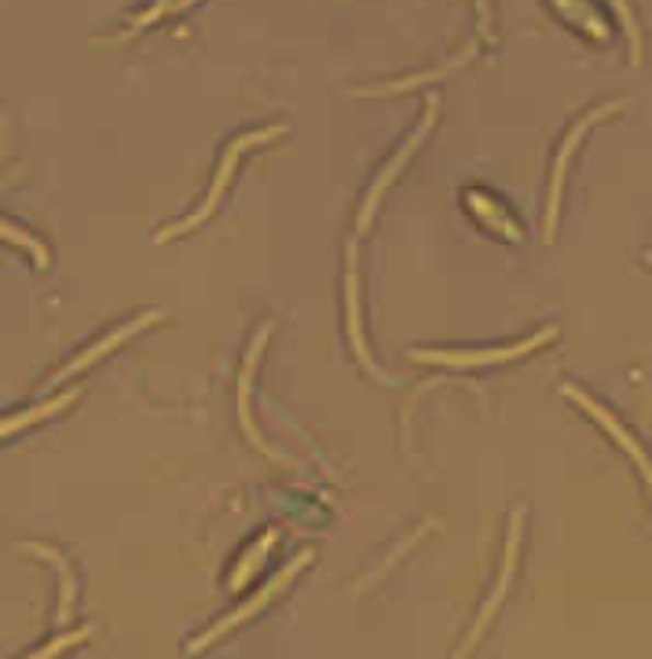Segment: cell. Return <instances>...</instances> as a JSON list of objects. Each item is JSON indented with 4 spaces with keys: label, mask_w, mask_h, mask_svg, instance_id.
<instances>
[{
    "label": "cell",
    "mask_w": 652,
    "mask_h": 659,
    "mask_svg": "<svg viewBox=\"0 0 652 659\" xmlns=\"http://www.w3.org/2000/svg\"><path fill=\"white\" fill-rule=\"evenodd\" d=\"M284 132L281 125H271V128H264V132H249L242 134V137H236L229 147H226V154H222V160H219V170H216V180H213V186H209V193H206V200L183 219V223H173V226H167L163 232H157V242H167V239H173V236H183V232H190V229H196L199 223H206L213 213H216V206H219V200H222V193H226V186H229V177H232V170H236V163H239V157H242V150H249V147H255V144H264V140H271V137H277V134Z\"/></svg>",
    "instance_id": "6da1fadb"
},
{
    "label": "cell",
    "mask_w": 652,
    "mask_h": 659,
    "mask_svg": "<svg viewBox=\"0 0 652 659\" xmlns=\"http://www.w3.org/2000/svg\"><path fill=\"white\" fill-rule=\"evenodd\" d=\"M624 109V102H607L600 109H591L584 118H577V125L568 132L564 144L558 147V157H554V173H551V186H548V206H545V242L554 239V229H558V209H561V186H564V177H568V167H571V157L574 150L581 147L584 134L591 132L597 122H607L610 115H617Z\"/></svg>",
    "instance_id": "7a4b0ae2"
},
{
    "label": "cell",
    "mask_w": 652,
    "mask_h": 659,
    "mask_svg": "<svg viewBox=\"0 0 652 659\" xmlns=\"http://www.w3.org/2000/svg\"><path fill=\"white\" fill-rule=\"evenodd\" d=\"M310 558H313V552H300V555H297V558H294V561L287 565V568H281V571H277V575H274V578H271V581H267L264 588H261L255 598H249V601H245V604H242L239 611H232V614H229V617H222V621H219V624H216L213 630H206V634H203L199 640H193V647H190V650H193V654H199L203 647L216 644V640H219L222 634H229L232 627L245 624V621H249L252 614H259L261 607H267V604L274 601V594H277L281 588H287V584H290V581H294V578L300 575V568H304V565H307Z\"/></svg>",
    "instance_id": "3957f363"
},
{
    "label": "cell",
    "mask_w": 652,
    "mask_h": 659,
    "mask_svg": "<svg viewBox=\"0 0 652 659\" xmlns=\"http://www.w3.org/2000/svg\"><path fill=\"white\" fill-rule=\"evenodd\" d=\"M434 112H437V102H427V112H424V118H421V125L411 132V137L398 147V154L389 160V167L376 177V183H373V190H369V196L363 200V206H359V219H356V229L359 232H366L369 226H373V216H376V209H379V203H382V196L389 193L391 180L401 173V167H404V160L421 147V140L427 137L431 132V125H434Z\"/></svg>",
    "instance_id": "277c9868"
},
{
    "label": "cell",
    "mask_w": 652,
    "mask_h": 659,
    "mask_svg": "<svg viewBox=\"0 0 652 659\" xmlns=\"http://www.w3.org/2000/svg\"><path fill=\"white\" fill-rule=\"evenodd\" d=\"M554 327L548 330H538L535 337H528L525 343H516V346H503V350H470V353H427V350H417L411 353V360L417 363H437V366H454V370H467V366H490V363H506V360H516V356H525L531 353L535 346L554 340Z\"/></svg>",
    "instance_id": "5b68a950"
},
{
    "label": "cell",
    "mask_w": 652,
    "mask_h": 659,
    "mask_svg": "<svg viewBox=\"0 0 652 659\" xmlns=\"http://www.w3.org/2000/svg\"><path fill=\"white\" fill-rule=\"evenodd\" d=\"M519 535H522V513H516V516H513V529H510V542H506V558H503V571H500V581H496V588H493L490 601L483 604V611H480V617H477V624H473L470 637L464 640V647L457 650V657H454V659H467V654H470V650L477 647V640L483 637L487 624L493 621V614L500 611V604H503V598H506V591H510V581H513V568H516V552H519Z\"/></svg>",
    "instance_id": "8992f818"
},
{
    "label": "cell",
    "mask_w": 652,
    "mask_h": 659,
    "mask_svg": "<svg viewBox=\"0 0 652 659\" xmlns=\"http://www.w3.org/2000/svg\"><path fill=\"white\" fill-rule=\"evenodd\" d=\"M564 396L574 398V401H577L584 411H591V414L600 421V428H604V431H607V434H610V438H614V441H617V444H620V447H624V451H627V454L637 461V467L643 470V477H647V484H650V490H652V464H650V457H647V451L640 447V441H637L630 431H624V428H620V421H617V418H614V414H610L604 405H597V401L587 396V393H581V389H574V386H564Z\"/></svg>",
    "instance_id": "52a82bcc"
},
{
    "label": "cell",
    "mask_w": 652,
    "mask_h": 659,
    "mask_svg": "<svg viewBox=\"0 0 652 659\" xmlns=\"http://www.w3.org/2000/svg\"><path fill=\"white\" fill-rule=\"evenodd\" d=\"M160 317H163L160 310H147L144 317H137V320H130V323H125V327L112 330V333H108V337H102V340H99L95 346H89V350H85L82 356H76L72 363H66V366H62V370H59V373L53 376V383H62V379H69V376H76V373H82V370H89V366H92L95 360H102V356H105V353H112V350H115L118 343H125L128 337L140 333L144 327H150V323H153V320H160Z\"/></svg>",
    "instance_id": "ba28073f"
},
{
    "label": "cell",
    "mask_w": 652,
    "mask_h": 659,
    "mask_svg": "<svg viewBox=\"0 0 652 659\" xmlns=\"http://www.w3.org/2000/svg\"><path fill=\"white\" fill-rule=\"evenodd\" d=\"M267 333H271V327H261L259 337L252 340V350H249V356H245V363H242V376H239V414H242V431L259 444L261 451H267V454H274L264 441L259 438V431H255V424H252V411H249V393H252V379H255V366H259V356L264 353V343H267Z\"/></svg>",
    "instance_id": "9c48e42d"
},
{
    "label": "cell",
    "mask_w": 652,
    "mask_h": 659,
    "mask_svg": "<svg viewBox=\"0 0 652 659\" xmlns=\"http://www.w3.org/2000/svg\"><path fill=\"white\" fill-rule=\"evenodd\" d=\"M346 264H350V271H346V310H350V337H353V350H356L359 363H363V366H366L373 376L386 379V376L379 373V366L369 360L366 340H363V333H359V281H356V249H350Z\"/></svg>",
    "instance_id": "30bf717a"
},
{
    "label": "cell",
    "mask_w": 652,
    "mask_h": 659,
    "mask_svg": "<svg viewBox=\"0 0 652 659\" xmlns=\"http://www.w3.org/2000/svg\"><path fill=\"white\" fill-rule=\"evenodd\" d=\"M467 206L487 223V226H493L496 232H503V236H510L513 242H519L522 232L513 226V219L506 216V209L496 203V200H490L487 193H467Z\"/></svg>",
    "instance_id": "8fae6325"
},
{
    "label": "cell",
    "mask_w": 652,
    "mask_h": 659,
    "mask_svg": "<svg viewBox=\"0 0 652 659\" xmlns=\"http://www.w3.org/2000/svg\"><path fill=\"white\" fill-rule=\"evenodd\" d=\"M274 542H277V532H264V538H259L245 555H242V561H239V568L232 571V578H229V591H242L245 584H249V578L259 571L261 565H264V558L271 555V548H274Z\"/></svg>",
    "instance_id": "7c38bea8"
},
{
    "label": "cell",
    "mask_w": 652,
    "mask_h": 659,
    "mask_svg": "<svg viewBox=\"0 0 652 659\" xmlns=\"http://www.w3.org/2000/svg\"><path fill=\"white\" fill-rule=\"evenodd\" d=\"M72 398H79V389H69L66 396L59 398H49V401H43V405H36V408H30V411H23V414H16V418H10L7 424H3V438H10L13 431H20V428H26V424H33V421H39V418H46V414H56V411H62L66 405H72Z\"/></svg>",
    "instance_id": "4fadbf2b"
},
{
    "label": "cell",
    "mask_w": 652,
    "mask_h": 659,
    "mask_svg": "<svg viewBox=\"0 0 652 659\" xmlns=\"http://www.w3.org/2000/svg\"><path fill=\"white\" fill-rule=\"evenodd\" d=\"M470 56V49H464L460 56H454L447 66H441V69H431V72H421V76H408V79H398V82H391V86H379V89H366L363 95H386V92H408V89H414V86H421V82H431V79H444L450 69H457L464 59Z\"/></svg>",
    "instance_id": "5bb4252c"
},
{
    "label": "cell",
    "mask_w": 652,
    "mask_h": 659,
    "mask_svg": "<svg viewBox=\"0 0 652 659\" xmlns=\"http://www.w3.org/2000/svg\"><path fill=\"white\" fill-rule=\"evenodd\" d=\"M3 236H7V242H13V246H23V249H30L33 252V259L39 268H46L49 264V255H46V249L33 239V236H23V232H16V226L13 223H3Z\"/></svg>",
    "instance_id": "9a60e30c"
},
{
    "label": "cell",
    "mask_w": 652,
    "mask_h": 659,
    "mask_svg": "<svg viewBox=\"0 0 652 659\" xmlns=\"http://www.w3.org/2000/svg\"><path fill=\"white\" fill-rule=\"evenodd\" d=\"M92 634V627H82V630H72V634H62V637H56L53 644H46L39 654H33L30 659H53V657H59L62 650H69L72 644H82L85 637Z\"/></svg>",
    "instance_id": "2e32d148"
},
{
    "label": "cell",
    "mask_w": 652,
    "mask_h": 659,
    "mask_svg": "<svg viewBox=\"0 0 652 659\" xmlns=\"http://www.w3.org/2000/svg\"><path fill=\"white\" fill-rule=\"evenodd\" d=\"M170 7H180V3H157V10H150V13H144V16H140V20H137V23H134V30H140V26H147V23H150V20H157V16H160V13H167V10H170Z\"/></svg>",
    "instance_id": "e0dca14e"
},
{
    "label": "cell",
    "mask_w": 652,
    "mask_h": 659,
    "mask_svg": "<svg viewBox=\"0 0 652 659\" xmlns=\"http://www.w3.org/2000/svg\"><path fill=\"white\" fill-rule=\"evenodd\" d=\"M647 259H650V262H652V252H650V255H647Z\"/></svg>",
    "instance_id": "ac0fdd59"
}]
</instances>
